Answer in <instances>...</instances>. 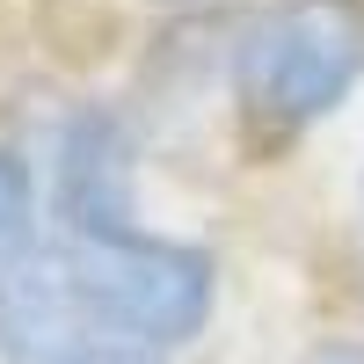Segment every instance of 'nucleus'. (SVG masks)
<instances>
[{
  "mask_svg": "<svg viewBox=\"0 0 364 364\" xmlns=\"http://www.w3.org/2000/svg\"><path fill=\"white\" fill-rule=\"evenodd\" d=\"M364 80V0H277L233 51V95L262 132H299Z\"/></svg>",
  "mask_w": 364,
  "mask_h": 364,
  "instance_id": "nucleus-1",
  "label": "nucleus"
},
{
  "mask_svg": "<svg viewBox=\"0 0 364 364\" xmlns=\"http://www.w3.org/2000/svg\"><path fill=\"white\" fill-rule=\"evenodd\" d=\"M80 299L102 336H124L139 350L190 343L211 321V262L182 240H146V233H102L66 248Z\"/></svg>",
  "mask_w": 364,
  "mask_h": 364,
  "instance_id": "nucleus-2",
  "label": "nucleus"
},
{
  "mask_svg": "<svg viewBox=\"0 0 364 364\" xmlns=\"http://www.w3.org/2000/svg\"><path fill=\"white\" fill-rule=\"evenodd\" d=\"M95 350V314L80 299L66 248H29L0 269V357L8 364H73Z\"/></svg>",
  "mask_w": 364,
  "mask_h": 364,
  "instance_id": "nucleus-3",
  "label": "nucleus"
},
{
  "mask_svg": "<svg viewBox=\"0 0 364 364\" xmlns=\"http://www.w3.org/2000/svg\"><path fill=\"white\" fill-rule=\"evenodd\" d=\"M66 219H73V240L139 233L132 226V146L109 117H80L66 132Z\"/></svg>",
  "mask_w": 364,
  "mask_h": 364,
  "instance_id": "nucleus-4",
  "label": "nucleus"
},
{
  "mask_svg": "<svg viewBox=\"0 0 364 364\" xmlns=\"http://www.w3.org/2000/svg\"><path fill=\"white\" fill-rule=\"evenodd\" d=\"M29 219H37V182L15 154H0V269H15L29 248Z\"/></svg>",
  "mask_w": 364,
  "mask_h": 364,
  "instance_id": "nucleus-5",
  "label": "nucleus"
},
{
  "mask_svg": "<svg viewBox=\"0 0 364 364\" xmlns=\"http://www.w3.org/2000/svg\"><path fill=\"white\" fill-rule=\"evenodd\" d=\"M73 364H161L154 350H139V343H95L87 357H73Z\"/></svg>",
  "mask_w": 364,
  "mask_h": 364,
  "instance_id": "nucleus-6",
  "label": "nucleus"
},
{
  "mask_svg": "<svg viewBox=\"0 0 364 364\" xmlns=\"http://www.w3.org/2000/svg\"><path fill=\"white\" fill-rule=\"evenodd\" d=\"M299 364H364V343H314Z\"/></svg>",
  "mask_w": 364,
  "mask_h": 364,
  "instance_id": "nucleus-7",
  "label": "nucleus"
},
{
  "mask_svg": "<svg viewBox=\"0 0 364 364\" xmlns=\"http://www.w3.org/2000/svg\"><path fill=\"white\" fill-rule=\"evenodd\" d=\"M168 8H190V0H168Z\"/></svg>",
  "mask_w": 364,
  "mask_h": 364,
  "instance_id": "nucleus-8",
  "label": "nucleus"
}]
</instances>
